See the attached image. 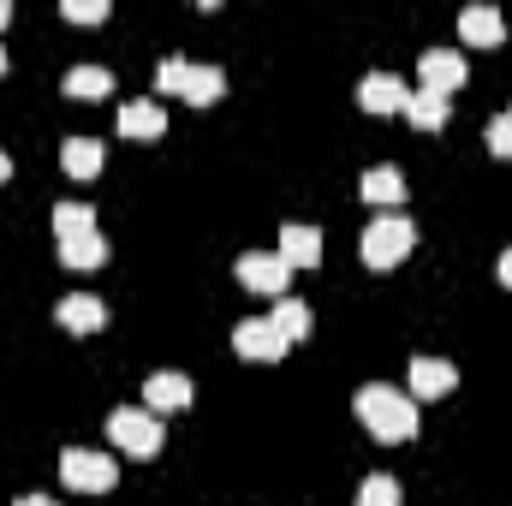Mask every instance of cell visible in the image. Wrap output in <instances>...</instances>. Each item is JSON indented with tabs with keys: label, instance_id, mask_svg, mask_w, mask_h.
I'll use <instances>...</instances> for the list:
<instances>
[{
	"label": "cell",
	"instance_id": "cell-1",
	"mask_svg": "<svg viewBox=\"0 0 512 506\" xmlns=\"http://www.w3.org/2000/svg\"><path fill=\"white\" fill-rule=\"evenodd\" d=\"M358 417L370 423L376 441H411L417 435V399L399 393V387H387V381H370L358 393Z\"/></svg>",
	"mask_w": 512,
	"mask_h": 506
},
{
	"label": "cell",
	"instance_id": "cell-2",
	"mask_svg": "<svg viewBox=\"0 0 512 506\" xmlns=\"http://www.w3.org/2000/svg\"><path fill=\"white\" fill-rule=\"evenodd\" d=\"M155 90L161 96H185V102H221L227 78L221 66H191V60H161L155 66Z\"/></svg>",
	"mask_w": 512,
	"mask_h": 506
},
{
	"label": "cell",
	"instance_id": "cell-3",
	"mask_svg": "<svg viewBox=\"0 0 512 506\" xmlns=\"http://www.w3.org/2000/svg\"><path fill=\"white\" fill-rule=\"evenodd\" d=\"M108 435H114V447H126L131 459L161 453V417L143 411V405H120V411L108 417Z\"/></svg>",
	"mask_w": 512,
	"mask_h": 506
},
{
	"label": "cell",
	"instance_id": "cell-4",
	"mask_svg": "<svg viewBox=\"0 0 512 506\" xmlns=\"http://www.w3.org/2000/svg\"><path fill=\"white\" fill-rule=\"evenodd\" d=\"M417 245V227L405 221V215H382V221H370V233H364V262L370 268H393V262H405Z\"/></svg>",
	"mask_w": 512,
	"mask_h": 506
},
{
	"label": "cell",
	"instance_id": "cell-5",
	"mask_svg": "<svg viewBox=\"0 0 512 506\" xmlns=\"http://www.w3.org/2000/svg\"><path fill=\"white\" fill-rule=\"evenodd\" d=\"M60 477H66V489H78V495H108L120 471H114V459H108V453L66 447V453H60Z\"/></svg>",
	"mask_w": 512,
	"mask_h": 506
},
{
	"label": "cell",
	"instance_id": "cell-6",
	"mask_svg": "<svg viewBox=\"0 0 512 506\" xmlns=\"http://www.w3.org/2000/svg\"><path fill=\"white\" fill-rule=\"evenodd\" d=\"M239 280L262 292V298H286V280H292V268L280 262V251H245L239 256Z\"/></svg>",
	"mask_w": 512,
	"mask_h": 506
},
{
	"label": "cell",
	"instance_id": "cell-7",
	"mask_svg": "<svg viewBox=\"0 0 512 506\" xmlns=\"http://www.w3.org/2000/svg\"><path fill=\"white\" fill-rule=\"evenodd\" d=\"M417 72H423V90H441V96H453L459 84H465V54L459 48H423V60H417Z\"/></svg>",
	"mask_w": 512,
	"mask_h": 506
},
{
	"label": "cell",
	"instance_id": "cell-8",
	"mask_svg": "<svg viewBox=\"0 0 512 506\" xmlns=\"http://www.w3.org/2000/svg\"><path fill=\"white\" fill-rule=\"evenodd\" d=\"M286 334L274 328V322H239L233 328V352L239 358H256V364H274V358H286Z\"/></svg>",
	"mask_w": 512,
	"mask_h": 506
},
{
	"label": "cell",
	"instance_id": "cell-9",
	"mask_svg": "<svg viewBox=\"0 0 512 506\" xmlns=\"http://www.w3.org/2000/svg\"><path fill=\"white\" fill-rule=\"evenodd\" d=\"M358 102H364L370 114H399V108L411 102V90H405V78H393V72H370V78L358 84Z\"/></svg>",
	"mask_w": 512,
	"mask_h": 506
},
{
	"label": "cell",
	"instance_id": "cell-10",
	"mask_svg": "<svg viewBox=\"0 0 512 506\" xmlns=\"http://www.w3.org/2000/svg\"><path fill=\"white\" fill-rule=\"evenodd\" d=\"M280 262H286V268H316V262H322V233L286 221V227H280Z\"/></svg>",
	"mask_w": 512,
	"mask_h": 506
},
{
	"label": "cell",
	"instance_id": "cell-11",
	"mask_svg": "<svg viewBox=\"0 0 512 506\" xmlns=\"http://www.w3.org/2000/svg\"><path fill=\"white\" fill-rule=\"evenodd\" d=\"M459 387V370L441 364V358H411V393L417 399H447Z\"/></svg>",
	"mask_w": 512,
	"mask_h": 506
},
{
	"label": "cell",
	"instance_id": "cell-12",
	"mask_svg": "<svg viewBox=\"0 0 512 506\" xmlns=\"http://www.w3.org/2000/svg\"><path fill=\"white\" fill-rule=\"evenodd\" d=\"M459 36L477 42V48H495V42L507 36V18H501L495 6H465V12H459Z\"/></svg>",
	"mask_w": 512,
	"mask_h": 506
},
{
	"label": "cell",
	"instance_id": "cell-13",
	"mask_svg": "<svg viewBox=\"0 0 512 506\" xmlns=\"http://www.w3.org/2000/svg\"><path fill=\"white\" fill-rule=\"evenodd\" d=\"M60 328H72V334H96L102 322H108V310H102V298H90V292H72V298H60Z\"/></svg>",
	"mask_w": 512,
	"mask_h": 506
},
{
	"label": "cell",
	"instance_id": "cell-14",
	"mask_svg": "<svg viewBox=\"0 0 512 506\" xmlns=\"http://www.w3.org/2000/svg\"><path fill=\"white\" fill-rule=\"evenodd\" d=\"M143 399H149V411H179V405H191V381L179 370H155L143 381Z\"/></svg>",
	"mask_w": 512,
	"mask_h": 506
},
{
	"label": "cell",
	"instance_id": "cell-15",
	"mask_svg": "<svg viewBox=\"0 0 512 506\" xmlns=\"http://www.w3.org/2000/svg\"><path fill=\"white\" fill-rule=\"evenodd\" d=\"M60 161H66L72 179H96V173H102V143H96V137H66V143H60Z\"/></svg>",
	"mask_w": 512,
	"mask_h": 506
},
{
	"label": "cell",
	"instance_id": "cell-16",
	"mask_svg": "<svg viewBox=\"0 0 512 506\" xmlns=\"http://www.w3.org/2000/svg\"><path fill=\"white\" fill-rule=\"evenodd\" d=\"M120 131H126V137H161V131H167L161 102H126V108H120Z\"/></svg>",
	"mask_w": 512,
	"mask_h": 506
},
{
	"label": "cell",
	"instance_id": "cell-17",
	"mask_svg": "<svg viewBox=\"0 0 512 506\" xmlns=\"http://www.w3.org/2000/svg\"><path fill=\"white\" fill-rule=\"evenodd\" d=\"M60 262H66V268H102V262H108V239H102V233L60 239Z\"/></svg>",
	"mask_w": 512,
	"mask_h": 506
},
{
	"label": "cell",
	"instance_id": "cell-18",
	"mask_svg": "<svg viewBox=\"0 0 512 506\" xmlns=\"http://www.w3.org/2000/svg\"><path fill=\"white\" fill-rule=\"evenodd\" d=\"M405 120H411L417 131L447 126V96H441V90H411V102H405Z\"/></svg>",
	"mask_w": 512,
	"mask_h": 506
},
{
	"label": "cell",
	"instance_id": "cell-19",
	"mask_svg": "<svg viewBox=\"0 0 512 506\" xmlns=\"http://www.w3.org/2000/svg\"><path fill=\"white\" fill-rule=\"evenodd\" d=\"M108 90H114V72L108 66H72L66 72V96H78V102H96Z\"/></svg>",
	"mask_w": 512,
	"mask_h": 506
},
{
	"label": "cell",
	"instance_id": "cell-20",
	"mask_svg": "<svg viewBox=\"0 0 512 506\" xmlns=\"http://www.w3.org/2000/svg\"><path fill=\"white\" fill-rule=\"evenodd\" d=\"M364 197H370V203H387V209L405 203V173H399V167H370V173H364Z\"/></svg>",
	"mask_w": 512,
	"mask_h": 506
},
{
	"label": "cell",
	"instance_id": "cell-21",
	"mask_svg": "<svg viewBox=\"0 0 512 506\" xmlns=\"http://www.w3.org/2000/svg\"><path fill=\"white\" fill-rule=\"evenodd\" d=\"M268 322H274V328H280V334H286V340H304V334H310V328H316V316H310V304H298V298H280V304H274V316H268Z\"/></svg>",
	"mask_w": 512,
	"mask_h": 506
},
{
	"label": "cell",
	"instance_id": "cell-22",
	"mask_svg": "<svg viewBox=\"0 0 512 506\" xmlns=\"http://www.w3.org/2000/svg\"><path fill=\"white\" fill-rule=\"evenodd\" d=\"M54 233H60V239L96 233V209H90V203H60V209H54Z\"/></svg>",
	"mask_w": 512,
	"mask_h": 506
},
{
	"label": "cell",
	"instance_id": "cell-23",
	"mask_svg": "<svg viewBox=\"0 0 512 506\" xmlns=\"http://www.w3.org/2000/svg\"><path fill=\"white\" fill-rule=\"evenodd\" d=\"M358 506H399V483L376 471V477H364V489H358Z\"/></svg>",
	"mask_w": 512,
	"mask_h": 506
},
{
	"label": "cell",
	"instance_id": "cell-24",
	"mask_svg": "<svg viewBox=\"0 0 512 506\" xmlns=\"http://www.w3.org/2000/svg\"><path fill=\"white\" fill-rule=\"evenodd\" d=\"M489 149H495V155H507V161H512V114H501V120H489Z\"/></svg>",
	"mask_w": 512,
	"mask_h": 506
},
{
	"label": "cell",
	"instance_id": "cell-25",
	"mask_svg": "<svg viewBox=\"0 0 512 506\" xmlns=\"http://www.w3.org/2000/svg\"><path fill=\"white\" fill-rule=\"evenodd\" d=\"M66 18H78V24H96V18H108V6H102V0H66Z\"/></svg>",
	"mask_w": 512,
	"mask_h": 506
},
{
	"label": "cell",
	"instance_id": "cell-26",
	"mask_svg": "<svg viewBox=\"0 0 512 506\" xmlns=\"http://www.w3.org/2000/svg\"><path fill=\"white\" fill-rule=\"evenodd\" d=\"M501 286H512V251L501 256Z\"/></svg>",
	"mask_w": 512,
	"mask_h": 506
},
{
	"label": "cell",
	"instance_id": "cell-27",
	"mask_svg": "<svg viewBox=\"0 0 512 506\" xmlns=\"http://www.w3.org/2000/svg\"><path fill=\"white\" fill-rule=\"evenodd\" d=\"M18 506H54V501H48V495H24Z\"/></svg>",
	"mask_w": 512,
	"mask_h": 506
},
{
	"label": "cell",
	"instance_id": "cell-28",
	"mask_svg": "<svg viewBox=\"0 0 512 506\" xmlns=\"http://www.w3.org/2000/svg\"><path fill=\"white\" fill-rule=\"evenodd\" d=\"M6 173H12V161H6V155H0V179H6Z\"/></svg>",
	"mask_w": 512,
	"mask_h": 506
},
{
	"label": "cell",
	"instance_id": "cell-29",
	"mask_svg": "<svg viewBox=\"0 0 512 506\" xmlns=\"http://www.w3.org/2000/svg\"><path fill=\"white\" fill-rule=\"evenodd\" d=\"M0 66H6V54H0Z\"/></svg>",
	"mask_w": 512,
	"mask_h": 506
}]
</instances>
